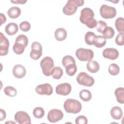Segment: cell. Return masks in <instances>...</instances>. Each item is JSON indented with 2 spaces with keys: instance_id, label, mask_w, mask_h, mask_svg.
Segmentation results:
<instances>
[{
  "instance_id": "cell-5",
  "label": "cell",
  "mask_w": 124,
  "mask_h": 124,
  "mask_svg": "<svg viewBox=\"0 0 124 124\" xmlns=\"http://www.w3.org/2000/svg\"><path fill=\"white\" fill-rule=\"evenodd\" d=\"M40 66L44 75L47 77L50 76L54 67L53 59L49 56L44 57L40 62Z\"/></svg>"
},
{
  "instance_id": "cell-17",
  "label": "cell",
  "mask_w": 124,
  "mask_h": 124,
  "mask_svg": "<svg viewBox=\"0 0 124 124\" xmlns=\"http://www.w3.org/2000/svg\"><path fill=\"white\" fill-rule=\"evenodd\" d=\"M18 30L17 25L14 22L8 23L5 28L6 33L9 35H13L15 34Z\"/></svg>"
},
{
  "instance_id": "cell-22",
  "label": "cell",
  "mask_w": 124,
  "mask_h": 124,
  "mask_svg": "<svg viewBox=\"0 0 124 124\" xmlns=\"http://www.w3.org/2000/svg\"><path fill=\"white\" fill-rule=\"evenodd\" d=\"M106 39L101 35L96 36L93 40V45L96 47L101 48L105 46L106 44Z\"/></svg>"
},
{
  "instance_id": "cell-10",
  "label": "cell",
  "mask_w": 124,
  "mask_h": 124,
  "mask_svg": "<svg viewBox=\"0 0 124 124\" xmlns=\"http://www.w3.org/2000/svg\"><path fill=\"white\" fill-rule=\"evenodd\" d=\"M47 116L49 122L56 123L63 118V113L60 109H52L49 111Z\"/></svg>"
},
{
  "instance_id": "cell-19",
  "label": "cell",
  "mask_w": 124,
  "mask_h": 124,
  "mask_svg": "<svg viewBox=\"0 0 124 124\" xmlns=\"http://www.w3.org/2000/svg\"><path fill=\"white\" fill-rule=\"evenodd\" d=\"M55 39L59 41H62L64 40L67 37V31L62 28H59L56 29L54 33Z\"/></svg>"
},
{
  "instance_id": "cell-14",
  "label": "cell",
  "mask_w": 124,
  "mask_h": 124,
  "mask_svg": "<svg viewBox=\"0 0 124 124\" xmlns=\"http://www.w3.org/2000/svg\"><path fill=\"white\" fill-rule=\"evenodd\" d=\"M71 90L72 87L69 83H63L56 86V93L58 94L66 96L71 93Z\"/></svg>"
},
{
  "instance_id": "cell-33",
  "label": "cell",
  "mask_w": 124,
  "mask_h": 124,
  "mask_svg": "<svg viewBox=\"0 0 124 124\" xmlns=\"http://www.w3.org/2000/svg\"><path fill=\"white\" fill-rule=\"evenodd\" d=\"M71 63H76V61L72 56L66 55L62 58V64L64 67Z\"/></svg>"
},
{
  "instance_id": "cell-6",
  "label": "cell",
  "mask_w": 124,
  "mask_h": 124,
  "mask_svg": "<svg viewBox=\"0 0 124 124\" xmlns=\"http://www.w3.org/2000/svg\"><path fill=\"white\" fill-rule=\"evenodd\" d=\"M77 58L80 61H90L93 57V52L91 49L79 48L76 51Z\"/></svg>"
},
{
  "instance_id": "cell-34",
  "label": "cell",
  "mask_w": 124,
  "mask_h": 124,
  "mask_svg": "<svg viewBox=\"0 0 124 124\" xmlns=\"http://www.w3.org/2000/svg\"><path fill=\"white\" fill-rule=\"evenodd\" d=\"M107 27V24L105 22L102 20H99L97 22V24L95 27L96 28L97 31L99 32L102 33Z\"/></svg>"
},
{
  "instance_id": "cell-9",
  "label": "cell",
  "mask_w": 124,
  "mask_h": 124,
  "mask_svg": "<svg viewBox=\"0 0 124 124\" xmlns=\"http://www.w3.org/2000/svg\"><path fill=\"white\" fill-rule=\"evenodd\" d=\"M31 50L30 52V57L34 60H37L42 55V46L38 42H33L31 46Z\"/></svg>"
},
{
  "instance_id": "cell-25",
  "label": "cell",
  "mask_w": 124,
  "mask_h": 124,
  "mask_svg": "<svg viewBox=\"0 0 124 124\" xmlns=\"http://www.w3.org/2000/svg\"><path fill=\"white\" fill-rule=\"evenodd\" d=\"M63 75L62 69L59 66L54 67L52 71L51 75L54 79H59L61 78Z\"/></svg>"
},
{
  "instance_id": "cell-32",
  "label": "cell",
  "mask_w": 124,
  "mask_h": 124,
  "mask_svg": "<svg viewBox=\"0 0 124 124\" xmlns=\"http://www.w3.org/2000/svg\"><path fill=\"white\" fill-rule=\"evenodd\" d=\"M33 115L36 118L40 119L45 115V111L41 107H36L33 110Z\"/></svg>"
},
{
  "instance_id": "cell-31",
  "label": "cell",
  "mask_w": 124,
  "mask_h": 124,
  "mask_svg": "<svg viewBox=\"0 0 124 124\" xmlns=\"http://www.w3.org/2000/svg\"><path fill=\"white\" fill-rule=\"evenodd\" d=\"M108 72L112 76L117 75L120 72L119 66L116 63H112L108 67Z\"/></svg>"
},
{
  "instance_id": "cell-7",
  "label": "cell",
  "mask_w": 124,
  "mask_h": 124,
  "mask_svg": "<svg viewBox=\"0 0 124 124\" xmlns=\"http://www.w3.org/2000/svg\"><path fill=\"white\" fill-rule=\"evenodd\" d=\"M77 81L81 85L91 87L94 83V78L84 72H80L77 77Z\"/></svg>"
},
{
  "instance_id": "cell-20",
  "label": "cell",
  "mask_w": 124,
  "mask_h": 124,
  "mask_svg": "<svg viewBox=\"0 0 124 124\" xmlns=\"http://www.w3.org/2000/svg\"><path fill=\"white\" fill-rule=\"evenodd\" d=\"M87 70L92 73H95L98 72L100 68L99 63L95 61H90L86 65Z\"/></svg>"
},
{
  "instance_id": "cell-8",
  "label": "cell",
  "mask_w": 124,
  "mask_h": 124,
  "mask_svg": "<svg viewBox=\"0 0 124 124\" xmlns=\"http://www.w3.org/2000/svg\"><path fill=\"white\" fill-rule=\"evenodd\" d=\"M100 14L105 19H110L114 18L117 14L116 9L114 7L103 4L100 8Z\"/></svg>"
},
{
  "instance_id": "cell-16",
  "label": "cell",
  "mask_w": 124,
  "mask_h": 124,
  "mask_svg": "<svg viewBox=\"0 0 124 124\" xmlns=\"http://www.w3.org/2000/svg\"><path fill=\"white\" fill-rule=\"evenodd\" d=\"M13 74L17 78H21L24 77L26 74V70L24 66L21 64L15 65L13 68Z\"/></svg>"
},
{
  "instance_id": "cell-30",
  "label": "cell",
  "mask_w": 124,
  "mask_h": 124,
  "mask_svg": "<svg viewBox=\"0 0 124 124\" xmlns=\"http://www.w3.org/2000/svg\"><path fill=\"white\" fill-rule=\"evenodd\" d=\"M5 94L10 97H14L17 94V91L16 88L12 86H7L3 90Z\"/></svg>"
},
{
  "instance_id": "cell-13",
  "label": "cell",
  "mask_w": 124,
  "mask_h": 124,
  "mask_svg": "<svg viewBox=\"0 0 124 124\" xmlns=\"http://www.w3.org/2000/svg\"><path fill=\"white\" fill-rule=\"evenodd\" d=\"M9 41L8 39L0 32V55L5 56L9 51Z\"/></svg>"
},
{
  "instance_id": "cell-12",
  "label": "cell",
  "mask_w": 124,
  "mask_h": 124,
  "mask_svg": "<svg viewBox=\"0 0 124 124\" xmlns=\"http://www.w3.org/2000/svg\"><path fill=\"white\" fill-rule=\"evenodd\" d=\"M35 91L40 95H50L53 93V88L49 83H45L37 86Z\"/></svg>"
},
{
  "instance_id": "cell-3",
  "label": "cell",
  "mask_w": 124,
  "mask_h": 124,
  "mask_svg": "<svg viewBox=\"0 0 124 124\" xmlns=\"http://www.w3.org/2000/svg\"><path fill=\"white\" fill-rule=\"evenodd\" d=\"M63 108L67 113L76 114L81 111L82 105L78 100L69 98L64 102Z\"/></svg>"
},
{
  "instance_id": "cell-27",
  "label": "cell",
  "mask_w": 124,
  "mask_h": 124,
  "mask_svg": "<svg viewBox=\"0 0 124 124\" xmlns=\"http://www.w3.org/2000/svg\"><path fill=\"white\" fill-rule=\"evenodd\" d=\"M102 33L103 34V36L106 39H111L114 36L115 31L112 27H107Z\"/></svg>"
},
{
  "instance_id": "cell-26",
  "label": "cell",
  "mask_w": 124,
  "mask_h": 124,
  "mask_svg": "<svg viewBox=\"0 0 124 124\" xmlns=\"http://www.w3.org/2000/svg\"><path fill=\"white\" fill-rule=\"evenodd\" d=\"M115 26L117 31L120 32L124 31V19L123 17H118L115 22Z\"/></svg>"
},
{
  "instance_id": "cell-39",
  "label": "cell",
  "mask_w": 124,
  "mask_h": 124,
  "mask_svg": "<svg viewBox=\"0 0 124 124\" xmlns=\"http://www.w3.org/2000/svg\"><path fill=\"white\" fill-rule=\"evenodd\" d=\"M11 2L14 3H16V4H23L27 2V0H11Z\"/></svg>"
},
{
  "instance_id": "cell-29",
  "label": "cell",
  "mask_w": 124,
  "mask_h": 124,
  "mask_svg": "<svg viewBox=\"0 0 124 124\" xmlns=\"http://www.w3.org/2000/svg\"><path fill=\"white\" fill-rule=\"evenodd\" d=\"M95 36L96 35L94 32L88 31L85 35V43L88 45H93V40Z\"/></svg>"
},
{
  "instance_id": "cell-36",
  "label": "cell",
  "mask_w": 124,
  "mask_h": 124,
  "mask_svg": "<svg viewBox=\"0 0 124 124\" xmlns=\"http://www.w3.org/2000/svg\"><path fill=\"white\" fill-rule=\"evenodd\" d=\"M115 43L119 46H123L124 44V33L120 32L115 38Z\"/></svg>"
},
{
  "instance_id": "cell-40",
  "label": "cell",
  "mask_w": 124,
  "mask_h": 124,
  "mask_svg": "<svg viewBox=\"0 0 124 124\" xmlns=\"http://www.w3.org/2000/svg\"><path fill=\"white\" fill-rule=\"evenodd\" d=\"M0 18H1V25L6 21V17L5 15L3 14H0Z\"/></svg>"
},
{
  "instance_id": "cell-2",
  "label": "cell",
  "mask_w": 124,
  "mask_h": 124,
  "mask_svg": "<svg viewBox=\"0 0 124 124\" xmlns=\"http://www.w3.org/2000/svg\"><path fill=\"white\" fill-rule=\"evenodd\" d=\"M28 44V39L24 34H20L17 36L15 40V43L13 46L14 52L18 55L22 54L25 47Z\"/></svg>"
},
{
  "instance_id": "cell-37",
  "label": "cell",
  "mask_w": 124,
  "mask_h": 124,
  "mask_svg": "<svg viewBox=\"0 0 124 124\" xmlns=\"http://www.w3.org/2000/svg\"><path fill=\"white\" fill-rule=\"evenodd\" d=\"M75 122L77 124H87L88 119L85 116L80 115L76 118Z\"/></svg>"
},
{
  "instance_id": "cell-28",
  "label": "cell",
  "mask_w": 124,
  "mask_h": 124,
  "mask_svg": "<svg viewBox=\"0 0 124 124\" xmlns=\"http://www.w3.org/2000/svg\"><path fill=\"white\" fill-rule=\"evenodd\" d=\"M65 68L66 74L70 76H74L77 71V67L76 63H71L67 65Z\"/></svg>"
},
{
  "instance_id": "cell-35",
  "label": "cell",
  "mask_w": 124,
  "mask_h": 124,
  "mask_svg": "<svg viewBox=\"0 0 124 124\" xmlns=\"http://www.w3.org/2000/svg\"><path fill=\"white\" fill-rule=\"evenodd\" d=\"M19 28L23 31H28L31 29L30 23L26 21H23L19 24Z\"/></svg>"
},
{
  "instance_id": "cell-38",
  "label": "cell",
  "mask_w": 124,
  "mask_h": 124,
  "mask_svg": "<svg viewBox=\"0 0 124 124\" xmlns=\"http://www.w3.org/2000/svg\"><path fill=\"white\" fill-rule=\"evenodd\" d=\"M6 118V112L5 110L2 109V108L0 109V121H2L3 120L5 119Z\"/></svg>"
},
{
  "instance_id": "cell-21",
  "label": "cell",
  "mask_w": 124,
  "mask_h": 124,
  "mask_svg": "<svg viewBox=\"0 0 124 124\" xmlns=\"http://www.w3.org/2000/svg\"><path fill=\"white\" fill-rule=\"evenodd\" d=\"M21 9L16 6H13L10 8L7 11V15L11 18H17L21 14Z\"/></svg>"
},
{
  "instance_id": "cell-15",
  "label": "cell",
  "mask_w": 124,
  "mask_h": 124,
  "mask_svg": "<svg viewBox=\"0 0 124 124\" xmlns=\"http://www.w3.org/2000/svg\"><path fill=\"white\" fill-rule=\"evenodd\" d=\"M102 54L105 58L111 60H116L119 55V51L114 48H107L103 50Z\"/></svg>"
},
{
  "instance_id": "cell-24",
  "label": "cell",
  "mask_w": 124,
  "mask_h": 124,
  "mask_svg": "<svg viewBox=\"0 0 124 124\" xmlns=\"http://www.w3.org/2000/svg\"><path fill=\"white\" fill-rule=\"evenodd\" d=\"M80 98L83 101L88 102L92 98V93L88 90H82L79 93Z\"/></svg>"
},
{
  "instance_id": "cell-11",
  "label": "cell",
  "mask_w": 124,
  "mask_h": 124,
  "mask_svg": "<svg viewBox=\"0 0 124 124\" xmlns=\"http://www.w3.org/2000/svg\"><path fill=\"white\" fill-rule=\"evenodd\" d=\"M15 120L18 124H31V120L29 115L25 111H19L15 115Z\"/></svg>"
},
{
  "instance_id": "cell-4",
  "label": "cell",
  "mask_w": 124,
  "mask_h": 124,
  "mask_svg": "<svg viewBox=\"0 0 124 124\" xmlns=\"http://www.w3.org/2000/svg\"><path fill=\"white\" fill-rule=\"evenodd\" d=\"M83 0H68L62 9L63 13L67 16H71L74 14L78 7L83 5Z\"/></svg>"
},
{
  "instance_id": "cell-1",
  "label": "cell",
  "mask_w": 124,
  "mask_h": 124,
  "mask_svg": "<svg viewBox=\"0 0 124 124\" xmlns=\"http://www.w3.org/2000/svg\"><path fill=\"white\" fill-rule=\"evenodd\" d=\"M94 14L90 8H84L80 12L79 20L83 24H85L90 29H93L96 27L97 21L94 18Z\"/></svg>"
},
{
  "instance_id": "cell-23",
  "label": "cell",
  "mask_w": 124,
  "mask_h": 124,
  "mask_svg": "<svg viewBox=\"0 0 124 124\" xmlns=\"http://www.w3.org/2000/svg\"><path fill=\"white\" fill-rule=\"evenodd\" d=\"M117 101L120 104L124 103V89L123 87L117 88L114 92Z\"/></svg>"
},
{
  "instance_id": "cell-18",
  "label": "cell",
  "mask_w": 124,
  "mask_h": 124,
  "mask_svg": "<svg viewBox=\"0 0 124 124\" xmlns=\"http://www.w3.org/2000/svg\"><path fill=\"white\" fill-rule=\"evenodd\" d=\"M123 112L122 108L118 106L112 108L110 110L111 116L115 120H120L123 116Z\"/></svg>"
}]
</instances>
